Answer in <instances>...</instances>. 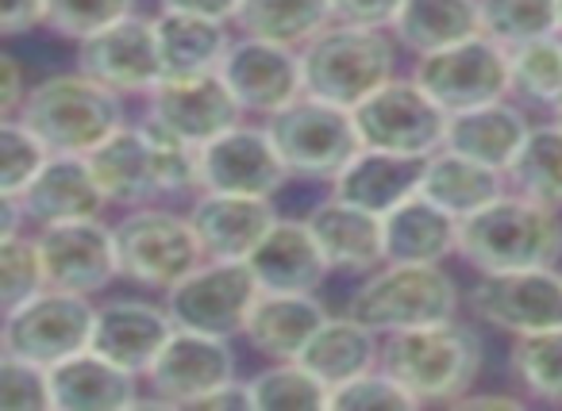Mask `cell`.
Wrapping results in <instances>:
<instances>
[{"mask_svg": "<svg viewBox=\"0 0 562 411\" xmlns=\"http://www.w3.org/2000/svg\"><path fill=\"white\" fill-rule=\"evenodd\" d=\"M459 258L477 273H516L559 265L562 212L508 189L482 212L462 219Z\"/></svg>", "mask_w": 562, "mask_h": 411, "instance_id": "1", "label": "cell"}, {"mask_svg": "<svg viewBox=\"0 0 562 411\" xmlns=\"http://www.w3.org/2000/svg\"><path fill=\"white\" fill-rule=\"evenodd\" d=\"M485 365V342L474 323L443 319V323L413 327V331L385 334L382 369L420 403H454L477 385Z\"/></svg>", "mask_w": 562, "mask_h": 411, "instance_id": "2", "label": "cell"}, {"mask_svg": "<svg viewBox=\"0 0 562 411\" xmlns=\"http://www.w3.org/2000/svg\"><path fill=\"white\" fill-rule=\"evenodd\" d=\"M467 293L443 270V262H382L347 296V316L362 319L378 334L459 319Z\"/></svg>", "mask_w": 562, "mask_h": 411, "instance_id": "3", "label": "cell"}, {"mask_svg": "<svg viewBox=\"0 0 562 411\" xmlns=\"http://www.w3.org/2000/svg\"><path fill=\"white\" fill-rule=\"evenodd\" d=\"M20 119L50 147V155H89L127 124L124 96L89 73H50L27 89Z\"/></svg>", "mask_w": 562, "mask_h": 411, "instance_id": "4", "label": "cell"}, {"mask_svg": "<svg viewBox=\"0 0 562 411\" xmlns=\"http://www.w3.org/2000/svg\"><path fill=\"white\" fill-rule=\"evenodd\" d=\"M397 50L401 43L385 27L328 24L316 39L301 47L305 93L355 109L374 89L397 78Z\"/></svg>", "mask_w": 562, "mask_h": 411, "instance_id": "5", "label": "cell"}, {"mask_svg": "<svg viewBox=\"0 0 562 411\" xmlns=\"http://www.w3.org/2000/svg\"><path fill=\"white\" fill-rule=\"evenodd\" d=\"M262 124L290 178L336 181L347 170V162L362 150L355 112L308 93L278 109L273 116H266Z\"/></svg>", "mask_w": 562, "mask_h": 411, "instance_id": "6", "label": "cell"}, {"mask_svg": "<svg viewBox=\"0 0 562 411\" xmlns=\"http://www.w3.org/2000/svg\"><path fill=\"white\" fill-rule=\"evenodd\" d=\"M112 235H116L120 277L132 285L155 288V293H170L181 277H189L204 262V250L196 242L189 216L158 208V204L127 208L112 224Z\"/></svg>", "mask_w": 562, "mask_h": 411, "instance_id": "7", "label": "cell"}, {"mask_svg": "<svg viewBox=\"0 0 562 411\" xmlns=\"http://www.w3.org/2000/svg\"><path fill=\"white\" fill-rule=\"evenodd\" d=\"M97 304L86 293H66V288H43L20 308L4 311V331H0V354H16L40 365H58L66 357L93 346Z\"/></svg>", "mask_w": 562, "mask_h": 411, "instance_id": "8", "label": "cell"}, {"mask_svg": "<svg viewBox=\"0 0 562 411\" xmlns=\"http://www.w3.org/2000/svg\"><path fill=\"white\" fill-rule=\"evenodd\" d=\"M351 112L355 124H359L362 147L390 150V155L401 158H420V162L447 147L451 112L431 101L413 73L408 78H390L367 101L355 104Z\"/></svg>", "mask_w": 562, "mask_h": 411, "instance_id": "9", "label": "cell"}, {"mask_svg": "<svg viewBox=\"0 0 562 411\" xmlns=\"http://www.w3.org/2000/svg\"><path fill=\"white\" fill-rule=\"evenodd\" d=\"M258 293L262 285L247 262L204 258L189 277H181L170 293H162V300L181 331L239 339Z\"/></svg>", "mask_w": 562, "mask_h": 411, "instance_id": "10", "label": "cell"}, {"mask_svg": "<svg viewBox=\"0 0 562 411\" xmlns=\"http://www.w3.org/2000/svg\"><path fill=\"white\" fill-rule=\"evenodd\" d=\"M413 78L451 116L454 112L477 109V104H493L513 96L508 47H501L490 35H474L467 43L420 55L413 62Z\"/></svg>", "mask_w": 562, "mask_h": 411, "instance_id": "11", "label": "cell"}, {"mask_svg": "<svg viewBox=\"0 0 562 411\" xmlns=\"http://www.w3.org/2000/svg\"><path fill=\"white\" fill-rule=\"evenodd\" d=\"M470 319L505 331L513 339L562 327V270L539 265V270L516 273H482L467 288Z\"/></svg>", "mask_w": 562, "mask_h": 411, "instance_id": "12", "label": "cell"}, {"mask_svg": "<svg viewBox=\"0 0 562 411\" xmlns=\"http://www.w3.org/2000/svg\"><path fill=\"white\" fill-rule=\"evenodd\" d=\"M220 78L227 81L232 96L239 101L243 116H273L278 109L305 96V66L297 47H281L270 39L239 35L227 50Z\"/></svg>", "mask_w": 562, "mask_h": 411, "instance_id": "13", "label": "cell"}, {"mask_svg": "<svg viewBox=\"0 0 562 411\" xmlns=\"http://www.w3.org/2000/svg\"><path fill=\"white\" fill-rule=\"evenodd\" d=\"M78 70L120 96H147L166 78L155 16L132 12L104 32L89 35L86 43H78Z\"/></svg>", "mask_w": 562, "mask_h": 411, "instance_id": "14", "label": "cell"}, {"mask_svg": "<svg viewBox=\"0 0 562 411\" xmlns=\"http://www.w3.org/2000/svg\"><path fill=\"white\" fill-rule=\"evenodd\" d=\"M290 181L266 124L239 119L201 147V193H239V196H273Z\"/></svg>", "mask_w": 562, "mask_h": 411, "instance_id": "15", "label": "cell"}, {"mask_svg": "<svg viewBox=\"0 0 562 411\" xmlns=\"http://www.w3.org/2000/svg\"><path fill=\"white\" fill-rule=\"evenodd\" d=\"M43 254V273L50 288L97 296L120 277L116 235L104 219H78L35 231Z\"/></svg>", "mask_w": 562, "mask_h": 411, "instance_id": "16", "label": "cell"}, {"mask_svg": "<svg viewBox=\"0 0 562 411\" xmlns=\"http://www.w3.org/2000/svg\"><path fill=\"white\" fill-rule=\"evenodd\" d=\"M147 388L158 403L170 408H193L196 400L212 392V388L235 380V354L232 339L201 331H173L162 354L147 369Z\"/></svg>", "mask_w": 562, "mask_h": 411, "instance_id": "17", "label": "cell"}, {"mask_svg": "<svg viewBox=\"0 0 562 411\" xmlns=\"http://www.w3.org/2000/svg\"><path fill=\"white\" fill-rule=\"evenodd\" d=\"M143 116L170 127L173 135L196 142H212L243 119L239 101L232 96L227 81L216 73H193V78H162L143 96Z\"/></svg>", "mask_w": 562, "mask_h": 411, "instance_id": "18", "label": "cell"}, {"mask_svg": "<svg viewBox=\"0 0 562 411\" xmlns=\"http://www.w3.org/2000/svg\"><path fill=\"white\" fill-rule=\"evenodd\" d=\"M178 331L170 308L139 296H120V300L97 304V327H93V350L112 357L116 365L132 369L135 377H147L155 357Z\"/></svg>", "mask_w": 562, "mask_h": 411, "instance_id": "19", "label": "cell"}, {"mask_svg": "<svg viewBox=\"0 0 562 411\" xmlns=\"http://www.w3.org/2000/svg\"><path fill=\"white\" fill-rule=\"evenodd\" d=\"M189 224L196 231L204 258L220 262H247L250 250L262 242V235L273 227L270 196H239V193H196L189 204Z\"/></svg>", "mask_w": 562, "mask_h": 411, "instance_id": "20", "label": "cell"}, {"mask_svg": "<svg viewBox=\"0 0 562 411\" xmlns=\"http://www.w3.org/2000/svg\"><path fill=\"white\" fill-rule=\"evenodd\" d=\"M20 204L27 212V224L55 227L78 224V219H101L109 208V196L89 170L86 155H50L40 178L20 193Z\"/></svg>", "mask_w": 562, "mask_h": 411, "instance_id": "21", "label": "cell"}, {"mask_svg": "<svg viewBox=\"0 0 562 411\" xmlns=\"http://www.w3.org/2000/svg\"><path fill=\"white\" fill-rule=\"evenodd\" d=\"M247 265L255 270L258 285L273 288V293H316L324 285V277L331 273L308 219L285 216L273 219V227L262 235V242L250 250Z\"/></svg>", "mask_w": 562, "mask_h": 411, "instance_id": "22", "label": "cell"}, {"mask_svg": "<svg viewBox=\"0 0 562 411\" xmlns=\"http://www.w3.org/2000/svg\"><path fill=\"white\" fill-rule=\"evenodd\" d=\"M305 219L321 242L324 258H328L331 273H362L367 277L370 270L385 262V216H378V212L339 201L331 193Z\"/></svg>", "mask_w": 562, "mask_h": 411, "instance_id": "23", "label": "cell"}, {"mask_svg": "<svg viewBox=\"0 0 562 411\" xmlns=\"http://www.w3.org/2000/svg\"><path fill=\"white\" fill-rule=\"evenodd\" d=\"M328 319V308L316 300V293H273L262 288L243 327V339L250 350L270 362H297L321 323Z\"/></svg>", "mask_w": 562, "mask_h": 411, "instance_id": "24", "label": "cell"}, {"mask_svg": "<svg viewBox=\"0 0 562 411\" xmlns=\"http://www.w3.org/2000/svg\"><path fill=\"white\" fill-rule=\"evenodd\" d=\"M139 380L132 369L112 357L97 354L93 346L66 362L50 365V396L55 411H116L139 403Z\"/></svg>", "mask_w": 562, "mask_h": 411, "instance_id": "25", "label": "cell"}, {"mask_svg": "<svg viewBox=\"0 0 562 411\" xmlns=\"http://www.w3.org/2000/svg\"><path fill=\"white\" fill-rule=\"evenodd\" d=\"M531 127L536 124L528 119L524 104L505 96V101L454 112V116L447 119V147L508 173V165L516 162V155H520L524 142H528Z\"/></svg>", "mask_w": 562, "mask_h": 411, "instance_id": "26", "label": "cell"}, {"mask_svg": "<svg viewBox=\"0 0 562 411\" xmlns=\"http://www.w3.org/2000/svg\"><path fill=\"white\" fill-rule=\"evenodd\" d=\"M86 158L93 178L101 181L109 204H116V208H143V204H155L162 196L155 155H150V142L139 124H124L101 147L89 150Z\"/></svg>", "mask_w": 562, "mask_h": 411, "instance_id": "27", "label": "cell"}, {"mask_svg": "<svg viewBox=\"0 0 562 411\" xmlns=\"http://www.w3.org/2000/svg\"><path fill=\"white\" fill-rule=\"evenodd\" d=\"M462 219L416 189L385 216V262H447L459 258Z\"/></svg>", "mask_w": 562, "mask_h": 411, "instance_id": "28", "label": "cell"}, {"mask_svg": "<svg viewBox=\"0 0 562 411\" xmlns=\"http://www.w3.org/2000/svg\"><path fill=\"white\" fill-rule=\"evenodd\" d=\"M420 193L428 201H436L439 208H447L451 216L467 219L508 193V173L443 147L431 158H424Z\"/></svg>", "mask_w": 562, "mask_h": 411, "instance_id": "29", "label": "cell"}, {"mask_svg": "<svg viewBox=\"0 0 562 411\" xmlns=\"http://www.w3.org/2000/svg\"><path fill=\"white\" fill-rule=\"evenodd\" d=\"M420 158H401L390 155V150L362 147L347 162V170L331 181V193L339 201H351L367 212H378V216H390L401 201H408L420 189Z\"/></svg>", "mask_w": 562, "mask_h": 411, "instance_id": "30", "label": "cell"}, {"mask_svg": "<svg viewBox=\"0 0 562 411\" xmlns=\"http://www.w3.org/2000/svg\"><path fill=\"white\" fill-rule=\"evenodd\" d=\"M155 35H158V55H162L166 78L216 73L235 43L232 32H227V20L170 12V9H158Z\"/></svg>", "mask_w": 562, "mask_h": 411, "instance_id": "31", "label": "cell"}, {"mask_svg": "<svg viewBox=\"0 0 562 411\" xmlns=\"http://www.w3.org/2000/svg\"><path fill=\"white\" fill-rule=\"evenodd\" d=\"M385 334H378L374 327H367L355 316H328L321 323V331L308 339V346L301 350L297 362H305L316 377L328 388L344 385L351 377L378 369L382 365Z\"/></svg>", "mask_w": 562, "mask_h": 411, "instance_id": "32", "label": "cell"}, {"mask_svg": "<svg viewBox=\"0 0 562 411\" xmlns=\"http://www.w3.org/2000/svg\"><path fill=\"white\" fill-rule=\"evenodd\" d=\"M401 50L413 58L467 43L482 32V0H405L397 24L390 27Z\"/></svg>", "mask_w": 562, "mask_h": 411, "instance_id": "33", "label": "cell"}, {"mask_svg": "<svg viewBox=\"0 0 562 411\" xmlns=\"http://www.w3.org/2000/svg\"><path fill=\"white\" fill-rule=\"evenodd\" d=\"M328 24H336L328 0H239V12H235L239 35H255V39L297 50Z\"/></svg>", "mask_w": 562, "mask_h": 411, "instance_id": "34", "label": "cell"}, {"mask_svg": "<svg viewBox=\"0 0 562 411\" xmlns=\"http://www.w3.org/2000/svg\"><path fill=\"white\" fill-rule=\"evenodd\" d=\"M508 70H513V101L543 109L551 116L562 109V32L513 47Z\"/></svg>", "mask_w": 562, "mask_h": 411, "instance_id": "35", "label": "cell"}, {"mask_svg": "<svg viewBox=\"0 0 562 411\" xmlns=\"http://www.w3.org/2000/svg\"><path fill=\"white\" fill-rule=\"evenodd\" d=\"M508 189L562 212V127L554 119L531 127L524 150L508 165Z\"/></svg>", "mask_w": 562, "mask_h": 411, "instance_id": "36", "label": "cell"}, {"mask_svg": "<svg viewBox=\"0 0 562 411\" xmlns=\"http://www.w3.org/2000/svg\"><path fill=\"white\" fill-rule=\"evenodd\" d=\"M255 411H321L331 408V388L305 362H270L250 377Z\"/></svg>", "mask_w": 562, "mask_h": 411, "instance_id": "37", "label": "cell"}, {"mask_svg": "<svg viewBox=\"0 0 562 411\" xmlns=\"http://www.w3.org/2000/svg\"><path fill=\"white\" fill-rule=\"evenodd\" d=\"M508 369L524 396L539 403H562V327L516 339L508 350Z\"/></svg>", "mask_w": 562, "mask_h": 411, "instance_id": "38", "label": "cell"}, {"mask_svg": "<svg viewBox=\"0 0 562 411\" xmlns=\"http://www.w3.org/2000/svg\"><path fill=\"white\" fill-rule=\"evenodd\" d=\"M482 32L508 50L554 35L562 32L559 0H482Z\"/></svg>", "mask_w": 562, "mask_h": 411, "instance_id": "39", "label": "cell"}, {"mask_svg": "<svg viewBox=\"0 0 562 411\" xmlns=\"http://www.w3.org/2000/svg\"><path fill=\"white\" fill-rule=\"evenodd\" d=\"M139 127L150 142V155H155V173H158V185H162V196L201 193V147L147 116L139 119Z\"/></svg>", "mask_w": 562, "mask_h": 411, "instance_id": "40", "label": "cell"}, {"mask_svg": "<svg viewBox=\"0 0 562 411\" xmlns=\"http://www.w3.org/2000/svg\"><path fill=\"white\" fill-rule=\"evenodd\" d=\"M50 162V147L20 116H0V196H20Z\"/></svg>", "mask_w": 562, "mask_h": 411, "instance_id": "41", "label": "cell"}, {"mask_svg": "<svg viewBox=\"0 0 562 411\" xmlns=\"http://www.w3.org/2000/svg\"><path fill=\"white\" fill-rule=\"evenodd\" d=\"M43 288H47V273H43L40 239L24 231L0 235V304L4 311L20 308Z\"/></svg>", "mask_w": 562, "mask_h": 411, "instance_id": "42", "label": "cell"}, {"mask_svg": "<svg viewBox=\"0 0 562 411\" xmlns=\"http://www.w3.org/2000/svg\"><path fill=\"white\" fill-rule=\"evenodd\" d=\"M135 0H47V27L58 39L86 43L116 20L132 16Z\"/></svg>", "mask_w": 562, "mask_h": 411, "instance_id": "43", "label": "cell"}, {"mask_svg": "<svg viewBox=\"0 0 562 411\" xmlns=\"http://www.w3.org/2000/svg\"><path fill=\"white\" fill-rule=\"evenodd\" d=\"M0 408L4 411H55L50 369L16 354H0Z\"/></svg>", "mask_w": 562, "mask_h": 411, "instance_id": "44", "label": "cell"}, {"mask_svg": "<svg viewBox=\"0 0 562 411\" xmlns=\"http://www.w3.org/2000/svg\"><path fill=\"white\" fill-rule=\"evenodd\" d=\"M331 408L339 411H401V408H416V400L397 385L390 369H370L362 377H351L344 385L331 388Z\"/></svg>", "mask_w": 562, "mask_h": 411, "instance_id": "45", "label": "cell"}, {"mask_svg": "<svg viewBox=\"0 0 562 411\" xmlns=\"http://www.w3.org/2000/svg\"><path fill=\"white\" fill-rule=\"evenodd\" d=\"M336 24H359V27H385L397 24L405 0H328Z\"/></svg>", "mask_w": 562, "mask_h": 411, "instance_id": "46", "label": "cell"}, {"mask_svg": "<svg viewBox=\"0 0 562 411\" xmlns=\"http://www.w3.org/2000/svg\"><path fill=\"white\" fill-rule=\"evenodd\" d=\"M35 27H47V0H0V35L16 39Z\"/></svg>", "mask_w": 562, "mask_h": 411, "instance_id": "47", "label": "cell"}, {"mask_svg": "<svg viewBox=\"0 0 562 411\" xmlns=\"http://www.w3.org/2000/svg\"><path fill=\"white\" fill-rule=\"evenodd\" d=\"M0 81H4V89H0V116H20L32 85H24V66L12 55L0 58Z\"/></svg>", "mask_w": 562, "mask_h": 411, "instance_id": "48", "label": "cell"}, {"mask_svg": "<svg viewBox=\"0 0 562 411\" xmlns=\"http://www.w3.org/2000/svg\"><path fill=\"white\" fill-rule=\"evenodd\" d=\"M193 408H209V411H255V392H250V380H227V385L212 388L204 400H196Z\"/></svg>", "mask_w": 562, "mask_h": 411, "instance_id": "49", "label": "cell"}, {"mask_svg": "<svg viewBox=\"0 0 562 411\" xmlns=\"http://www.w3.org/2000/svg\"><path fill=\"white\" fill-rule=\"evenodd\" d=\"M158 9L193 12V16H212V20H227V24H235L239 0H158Z\"/></svg>", "mask_w": 562, "mask_h": 411, "instance_id": "50", "label": "cell"}, {"mask_svg": "<svg viewBox=\"0 0 562 411\" xmlns=\"http://www.w3.org/2000/svg\"><path fill=\"white\" fill-rule=\"evenodd\" d=\"M459 408H524V396H474L467 392Z\"/></svg>", "mask_w": 562, "mask_h": 411, "instance_id": "51", "label": "cell"}, {"mask_svg": "<svg viewBox=\"0 0 562 411\" xmlns=\"http://www.w3.org/2000/svg\"><path fill=\"white\" fill-rule=\"evenodd\" d=\"M551 119H554V124H559V127H562V109H559V112H554V116H551Z\"/></svg>", "mask_w": 562, "mask_h": 411, "instance_id": "52", "label": "cell"}, {"mask_svg": "<svg viewBox=\"0 0 562 411\" xmlns=\"http://www.w3.org/2000/svg\"><path fill=\"white\" fill-rule=\"evenodd\" d=\"M559 12H562V0H559Z\"/></svg>", "mask_w": 562, "mask_h": 411, "instance_id": "53", "label": "cell"}]
</instances>
